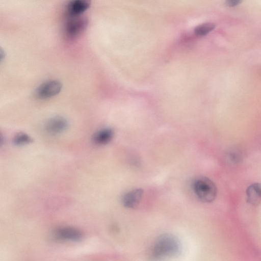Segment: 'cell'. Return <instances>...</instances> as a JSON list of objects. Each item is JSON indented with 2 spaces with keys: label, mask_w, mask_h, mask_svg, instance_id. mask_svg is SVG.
Returning <instances> with one entry per match:
<instances>
[{
  "label": "cell",
  "mask_w": 261,
  "mask_h": 261,
  "mask_svg": "<svg viewBox=\"0 0 261 261\" xmlns=\"http://www.w3.org/2000/svg\"><path fill=\"white\" fill-rule=\"evenodd\" d=\"M88 19L82 15L69 17L64 28L66 37L74 39L79 37L87 28Z\"/></svg>",
  "instance_id": "3957f363"
},
{
  "label": "cell",
  "mask_w": 261,
  "mask_h": 261,
  "mask_svg": "<svg viewBox=\"0 0 261 261\" xmlns=\"http://www.w3.org/2000/svg\"><path fill=\"white\" fill-rule=\"evenodd\" d=\"M193 189L196 196L204 202H211L217 196L216 185L211 179L205 176L196 178L193 183Z\"/></svg>",
  "instance_id": "7a4b0ae2"
},
{
  "label": "cell",
  "mask_w": 261,
  "mask_h": 261,
  "mask_svg": "<svg viewBox=\"0 0 261 261\" xmlns=\"http://www.w3.org/2000/svg\"><path fill=\"white\" fill-rule=\"evenodd\" d=\"M53 236L57 240L67 242H77L83 237L80 230L71 227L59 228L55 230Z\"/></svg>",
  "instance_id": "5b68a950"
},
{
  "label": "cell",
  "mask_w": 261,
  "mask_h": 261,
  "mask_svg": "<svg viewBox=\"0 0 261 261\" xmlns=\"http://www.w3.org/2000/svg\"><path fill=\"white\" fill-rule=\"evenodd\" d=\"M13 143L17 146L29 144L33 142V139L24 133H17L13 138Z\"/></svg>",
  "instance_id": "7c38bea8"
},
{
  "label": "cell",
  "mask_w": 261,
  "mask_h": 261,
  "mask_svg": "<svg viewBox=\"0 0 261 261\" xmlns=\"http://www.w3.org/2000/svg\"><path fill=\"white\" fill-rule=\"evenodd\" d=\"M144 191L141 188L132 190L123 195L122 202L124 206L129 208H135L139 204Z\"/></svg>",
  "instance_id": "ba28073f"
},
{
  "label": "cell",
  "mask_w": 261,
  "mask_h": 261,
  "mask_svg": "<svg viewBox=\"0 0 261 261\" xmlns=\"http://www.w3.org/2000/svg\"><path fill=\"white\" fill-rule=\"evenodd\" d=\"M215 28V24L213 23H204L197 25L194 29V33L197 36L203 37L212 32Z\"/></svg>",
  "instance_id": "8fae6325"
},
{
  "label": "cell",
  "mask_w": 261,
  "mask_h": 261,
  "mask_svg": "<svg viewBox=\"0 0 261 261\" xmlns=\"http://www.w3.org/2000/svg\"><path fill=\"white\" fill-rule=\"evenodd\" d=\"M91 0H70L66 6L68 17L82 15L90 7Z\"/></svg>",
  "instance_id": "52a82bcc"
},
{
  "label": "cell",
  "mask_w": 261,
  "mask_h": 261,
  "mask_svg": "<svg viewBox=\"0 0 261 261\" xmlns=\"http://www.w3.org/2000/svg\"><path fill=\"white\" fill-rule=\"evenodd\" d=\"M113 132L110 128H103L95 132L92 136L93 143L97 145H105L112 139Z\"/></svg>",
  "instance_id": "30bf717a"
},
{
  "label": "cell",
  "mask_w": 261,
  "mask_h": 261,
  "mask_svg": "<svg viewBox=\"0 0 261 261\" xmlns=\"http://www.w3.org/2000/svg\"><path fill=\"white\" fill-rule=\"evenodd\" d=\"M181 244L176 237L166 233L159 237L154 242L151 250L154 258H163L176 256L180 253Z\"/></svg>",
  "instance_id": "6da1fadb"
},
{
  "label": "cell",
  "mask_w": 261,
  "mask_h": 261,
  "mask_svg": "<svg viewBox=\"0 0 261 261\" xmlns=\"http://www.w3.org/2000/svg\"><path fill=\"white\" fill-rule=\"evenodd\" d=\"M242 0H226L225 4L229 7H234L239 4Z\"/></svg>",
  "instance_id": "4fadbf2b"
},
{
  "label": "cell",
  "mask_w": 261,
  "mask_h": 261,
  "mask_svg": "<svg viewBox=\"0 0 261 261\" xmlns=\"http://www.w3.org/2000/svg\"><path fill=\"white\" fill-rule=\"evenodd\" d=\"M248 203L257 205L261 203V184L253 183L248 186L246 191Z\"/></svg>",
  "instance_id": "9c48e42d"
},
{
  "label": "cell",
  "mask_w": 261,
  "mask_h": 261,
  "mask_svg": "<svg viewBox=\"0 0 261 261\" xmlns=\"http://www.w3.org/2000/svg\"><path fill=\"white\" fill-rule=\"evenodd\" d=\"M67 120L63 117L55 116L48 119L45 124L46 132L51 135L60 134L68 128Z\"/></svg>",
  "instance_id": "8992f818"
},
{
  "label": "cell",
  "mask_w": 261,
  "mask_h": 261,
  "mask_svg": "<svg viewBox=\"0 0 261 261\" xmlns=\"http://www.w3.org/2000/svg\"><path fill=\"white\" fill-rule=\"evenodd\" d=\"M62 89V85L57 80L46 81L37 87L35 95L37 98L46 99L53 97L60 93Z\"/></svg>",
  "instance_id": "277c9868"
}]
</instances>
